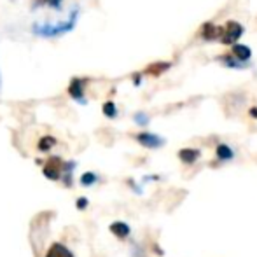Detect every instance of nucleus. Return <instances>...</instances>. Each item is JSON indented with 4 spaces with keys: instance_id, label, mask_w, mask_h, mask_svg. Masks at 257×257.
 Here are the masks:
<instances>
[{
    "instance_id": "39448f33",
    "label": "nucleus",
    "mask_w": 257,
    "mask_h": 257,
    "mask_svg": "<svg viewBox=\"0 0 257 257\" xmlns=\"http://www.w3.org/2000/svg\"><path fill=\"white\" fill-rule=\"evenodd\" d=\"M108 229H110V233L114 234V236H117L119 240H126V238L132 234V227H130L126 222H122V220H115V222H112Z\"/></svg>"
},
{
    "instance_id": "2eb2a0df",
    "label": "nucleus",
    "mask_w": 257,
    "mask_h": 257,
    "mask_svg": "<svg viewBox=\"0 0 257 257\" xmlns=\"http://www.w3.org/2000/svg\"><path fill=\"white\" fill-rule=\"evenodd\" d=\"M103 114L107 115V117H115V115H117V108H115V105L112 102H107L103 105Z\"/></svg>"
},
{
    "instance_id": "20e7f679",
    "label": "nucleus",
    "mask_w": 257,
    "mask_h": 257,
    "mask_svg": "<svg viewBox=\"0 0 257 257\" xmlns=\"http://www.w3.org/2000/svg\"><path fill=\"white\" fill-rule=\"evenodd\" d=\"M60 168H63V165H61V159L60 158H51L48 161V165L44 166V177H48L49 180H58L61 179L60 177Z\"/></svg>"
},
{
    "instance_id": "6e6552de",
    "label": "nucleus",
    "mask_w": 257,
    "mask_h": 257,
    "mask_svg": "<svg viewBox=\"0 0 257 257\" xmlns=\"http://www.w3.org/2000/svg\"><path fill=\"white\" fill-rule=\"evenodd\" d=\"M200 156H201V153L198 149H189V147H186V149L179 151V158L184 165H194V163L200 159Z\"/></svg>"
},
{
    "instance_id": "ddd939ff",
    "label": "nucleus",
    "mask_w": 257,
    "mask_h": 257,
    "mask_svg": "<svg viewBox=\"0 0 257 257\" xmlns=\"http://www.w3.org/2000/svg\"><path fill=\"white\" fill-rule=\"evenodd\" d=\"M96 182H98V175L93 172H86L84 175L81 177V186H84V187H91V186H95Z\"/></svg>"
},
{
    "instance_id": "4468645a",
    "label": "nucleus",
    "mask_w": 257,
    "mask_h": 257,
    "mask_svg": "<svg viewBox=\"0 0 257 257\" xmlns=\"http://www.w3.org/2000/svg\"><path fill=\"white\" fill-rule=\"evenodd\" d=\"M54 144H56V139H53V137H44V139L39 140V151L46 153V151L51 149Z\"/></svg>"
},
{
    "instance_id": "1a4fd4ad",
    "label": "nucleus",
    "mask_w": 257,
    "mask_h": 257,
    "mask_svg": "<svg viewBox=\"0 0 257 257\" xmlns=\"http://www.w3.org/2000/svg\"><path fill=\"white\" fill-rule=\"evenodd\" d=\"M46 257H74V254H72L63 243H53L51 247H49Z\"/></svg>"
},
{
    "instance_id": "0eeeda50",
    "label": "nucleus",
    "mask_w": 257,
    "mask_h": 257,
    "mask_svg": "<svg viewBox=\"0 0 257 257\" xmlns=\"http://www.w3.org/2000/svg\"><path fill=\"white\" fill-rule=\"evenodd\" d=\"M222 34H224V28L215 27V25H212V23H206L203 25V28H201V37L206 39V41H213V39L222 37Z\"/></svg>"
},
{
    "instance_id": "dca6fc26",
    "label": "nucleus",
    "mask_w": 257,
    "mask_h": 257,
    "mask_svg": "<svg viewBox=\"0 0 257 257\" xmlns=\"http://www.w3.org/2000/svg\"><path fill=\"white\" fill-rule=\"evenodd\" d=\"M135 121H137V124H140V126L149 124V117H147L146 114H142V112H139V114H135Z\"/></svg>"
},
{
    "instance_id": "423d86ee",
    "label": "nucleus",
    "mask_w": 257,
    "mask_h": 257,
    "mask_svg": "<svg viewBox=\"0 0 257 257\" xmlns=\"http://www.w3.org/2000/svg\"><path fill=\"white\" fill-rule=\"evenodd\" d=\"M68 93H70V96L74 100H77V102L84 103V84H82L81 79H72L70 86H68Z\"/></svg>"
},
{
    "instance_id": "f257e3e1",
    "label": "nucleus",
    "mask_w": 257,
    "mask_h": 257,
    "mask_svg": "<svg viewBox=\"0 0 257 257\" xmlns=\"http://www.w3.org/2000/svg\"><path fill=\"white\" fill-rule=\"evenodd\" d=\"M74 23H75V14L74 18H70V21H67L65 25H60V27H39V25H35V34H41V35H48V37H51V35H58V34H63V32H68L74 28Z\"/></svg>"
},
{
    "instance_id": "f8f14e48",
    "label": "nucleus",
    "mask_w": 257,
    "mask_h": 257,
    "mask_svg": "<svg viewBox=\"0 0 257 257\" xmlns=\"http://www.w3.org/2000/svg\"><path fill=\"white\" fill-rule=\"evenodd\" d=\"M170 68V63H163V61H158V63H153V65H149L147 67V74H151V75H159V74H163L165 70H168Z\"/></svg>"
},
{
    "instance_id": "6ab92c4d",
    "label": "nucleus",
    "mask_w": 257,
    "mask_h": 257,
    "mask_svg": "<svg viewBox=\"0 0 257 257\" xmlns=\"http://www.w3.org/2000/svg\"><path fill=\"white\" fill-rule=\"evenodd\" d=\"M250 115H252V117H255V119H257V107L250 108Z\"/></svg>"
},
{
    "instance_id": "f03ea898",
    "label": "nucleus",
    "mask_w": 257,
    "mask_h": 257,
    "mask_svg": "<svg viewBox=\"0 0 257 257\" xmlns=\"http://www.w3.org/2000/svg\"><path fill=\"white\" fill-rule=\"evenodd\" d=\"M241 34H243V27L236 21H229L222 34V42L224 44H233L238 37H241Z\"/></svg>"
},
{
    "instance_id": "a211bd4d",
    "label": "nucleus",
    "mask_w": 257,
    "mask_h": 257,
    "mask_svg": "<svg viewBox=\"0 0 257 257\" xmlns=\"http://www.w3.org/2000/svg\"><path fill=\"white\" fill-rule=\"evenodd\" d=\"M44 2H48L49 6H53V7H58V6H60L61 0H44Z\"/></svg>"
},
{
    "instance_id": "9d476101",
    "label": "nucleus",
    "mask_w": 257,
    "mask_h": 257,
    "mask_svg": "<svg viewBox=\"0 0 257 257\" xmlns=\"http://www.w3.org/2000/svg\"><path fill=\"white\" fill-rule=\"evenodd\" d=\"M215 154L217 159H220V161H231L234 158V151L229 146H226V144H219L215 149Z\"/></svg>"
},
{
    "instance_id": "7ed1b4c3",
    "label": "nucleus",
    "mask_w": 257,
    "mask_h": 257,
    "mask_svg": "<svg viewBox=\"0 0 257 257\" xmlns=\"http://www.w3.org/2000/svg\"><path fill=\"white\" fill-rule=\"evenodd\" d=\"M137 142L140 144V146L147 147V149H158V147H161L163 144H165V140L161 139V137L154 135V133H139L137 135Z\"/></svg>"
},
{
    "instance_id": "9b49d317",
    "label": "nucleus",
    "mask_w": 257,
    "mask_h": 257,
    "mask_svg": "<svg viewBox=\"0 0 257 257\" xmlns=\"http://www.w3.org/2000/svg\"><path fill=\"white\" fill-rule=\"evenodd\" d=\"M233 54H234V58H236V60H240V61H247L248 58L252 56L250 49H248L247 46H241V44L233 46Z\"/></svg>"
},
{
    "instance_id": "f3484780",
    "label": "nucleus",
    "mask_w": 257,
    "mask_h": 257,
    "mask_svg": "<svg viewBox=\"0 0 257 257\" xmlns=\"http://www.w3.org/2000/svg\"><path fill=\"white\" fill-rule=\"evenodd\" d=\"M75 205H77L79 210H84V208H88L89 201H88V198H79V200L75 201Z\"/></svg>"
}]
</instances>
